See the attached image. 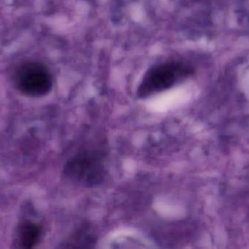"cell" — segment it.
I'll return each instance as SVG.
<instances>
[{
    "label": "cell",
    "mask_w": 249,
    "mask_h": 249,
    "mask_svg": "<svg viewBox=\"0 0 249 249\" xmlns=\"http://www.w3.org/2000/svg\"><path fill=\"white\" fill-rule=\"evenodd\" d=\"M64 172L75 184L91 187L102 184L106 170L102 155L97 152H83L67 162Z\"/></svg>",
    "instance_id": "1"
},
{
    "label": "cell",
    "mask_w": 249,
    "mask_h": 249,
    "mask_svg": "<svg viewBox=\"0 0 249 249\" xmlns=\"http://www.w3.org/2000/svg\"><path fill=\"white\" fill-rule=\"evenodd\" d=\"M190 70L178 62H167L149 69L137 90L140 98H146L173 87L190 75Z\"/></svg>",
    "instance_id": "2"
},
{
    "label": "cell",
    "mask_w": 249,
    "mask_h": 249,
    "mask_svg": "<svg viewBox=\"0 0 249 249\" xmlns=\"http://www.w3.org/2000/svg\"><path fill=\"white\" fill-rule=\"evenodd\" d=\"M15 81L22 93L31 96L46 95L53 85L52 76L48 68L35 61L22 64L16 71Z\"/></svg>",
    "instance_id": "3"
},
{
    "label": "cell",
    "mask_w": 249,
    "mask_h": 249,
    "mask_svg": "<svg viewBox=\"0 0 249 249\" xmlns=\"http://www.w3.org/2000/svg\"><path fill=\"white\" fill-rule=\"evenodd\" d=\"M42 228L33 222H26L18 230V244L20 248L32 249L39 242Z\"/></svg>",
    "instance_id": "4"
}]
</instances>
